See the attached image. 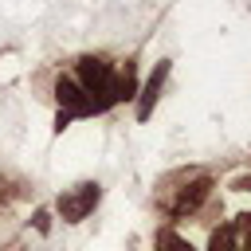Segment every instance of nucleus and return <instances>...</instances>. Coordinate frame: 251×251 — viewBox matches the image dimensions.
I'll return each instance as SVG.
<instances>
[{"label": "nucleus", "instance_id": "1", "mask_svg": "<svg viewBox=\"0 0 251 251\" xmlns=\"http://www.w3.org/2000/svg\"><path fill=\"white\" fill-rule=\"evenodd\" d=\"M94 204H98V184L86 180V184H75L71 192L59 196V216H63L67 224H78V220H86V212H90Z\"/></svg>", "mask_w": 251, "mask_h": 251}, {"label": "nucleus", "instance_id": "2", "mask_svg": "<svg viewBox=\"0 0 251 251\" xmlns=\"http://www.w3.org/2000/svg\"><path fill=\"white\" fill-rule=\"evenodd\" d=\"M161 78H165V67H157V75L149 78V86H145V98H141V114H149V106H153V98H157V90H161Z\"/></svg>", "mask_w": 251, "mask_h": 251}]
</instances>
